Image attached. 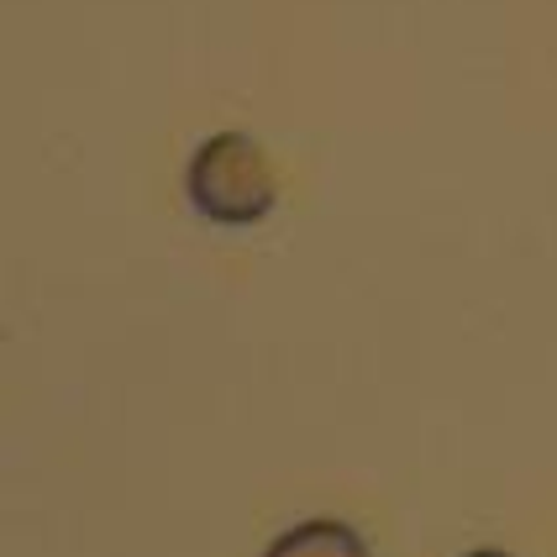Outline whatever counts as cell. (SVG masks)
I'll return each instance as SVG.
<instances>
[{
  "label": "cell",
  "instance_id": "6da1fadb",
  "mask_svg": "<svg viewBox=\"0 0 557 557\" xmlns=\"http://www.w3.org/2000/svg\"><path fill=\"white\" fill-rule=\"evenodd\" d=\"M185 195L189 206L216 226H252V221L269 216L278 200L274 163L248 132H216L189 153Z\"/></svg>",
  "mask_w": 557,
  "mask_h": 557
},
{
  "label": "cell",
  "instance_id": "7a4b0ae2",
  "mask_svg": "<svg viewBox=\"0 0 557 557\" xmlns=\"http://www.w3.org/2000/svg\"><path fill=\"white\" fill-rule=\"evenodd\" d=\"M263 557H369V542L347 527V521L321 516V521L289 527L278 542H269V553Z\"/></svg>",
  "mask_w": 557,
  "mask_h": 557
},
{
  "label": "cell",
  "instance_id": "3957f363",
  "mask_svg": "<svg viewBox=\"0 0 557 557\" xmlns=\"http://www.w3.org/2000/svg\"><path fill=\"white\" fill-rule=\"evenodd\" d=\"M468 557H510V553H499V547H484V553H468Z\"/></svg>",
  "mask_w": 557,
  "mask_h": 557
}]
</instances>
